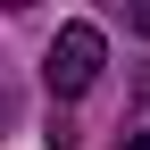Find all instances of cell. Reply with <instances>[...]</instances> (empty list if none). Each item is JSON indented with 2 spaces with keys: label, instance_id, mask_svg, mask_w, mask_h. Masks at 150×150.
I'll return each mask as SVG.
<instances>
[{
  "label": "cell",
  "instance_id": "3",
  "mask_svg": "<svg viewBox=\"0 0 150 150\" xmlns=\"http://www.w3.org/2000/svg\"><path fill=\"white\" fill-rule=\"evenodd\" d=\"M0 134H8V83H0Z\"/></svg>",
  "mask_w": 150,
  "mask_h": 150
},
{
  "label": "cell",
  "instance_id": "1",
  "mask_svg": "<svg viewBox=\"0 0 150 150\" xmlns=\"http://www.w3.org/2000/svg\"><path fill=\"white\" fill-rule=\"evenodd\" d=\"M100 67H108V33L100 25H59V42H50V59H42V75H50V92L59 100H83L92 83H100Z\"/></svg>",
  "mask_w": 150,
  "mask_h": 150
},
{
  "label": "cell",
  "instance_id": "2",
  "mask_svg": "<svg viewBox=\"0 0 150 150\" xmlns=\"http://www.w3.org/2000/svg\"><path fill=\"white\" fill-rule=\"evenodd\" d=\"M117 150H150V75H142L134 108H125V125H117Z\"/></svg>",
  "mask_w": 150,
  "mask_h": 150
}]
</instances>
